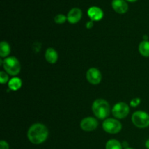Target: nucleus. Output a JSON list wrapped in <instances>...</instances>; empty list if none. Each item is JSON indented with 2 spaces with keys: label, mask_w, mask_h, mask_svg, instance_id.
Instances as JSON below:
<instances>
[{
  "label": "nucleus",
  "mask_w": 149,
  "mask_h": 149,
  "mask_svg": "<svg viewBox=\"0 0 149 149\" xmlns=\"http://www.w3.org/2000/svg\"><path fill=\"white\" fill-rule=\"evenodd\" d=\"M49 132L45 125L36 123L32 125L28 130L27 136L29 141L35 145L43 143L48 138Z\"/></svg>",
  "instance_id": "obj_1"
},
{
  "label": "nucleus",
  "mask_w": 149,
  "mask_h": 149,
  "mask_svg": "<svg viewBox=\"0 0 149 149\" xmlns=\"http://www.w3.org/2000/svg\"><path fill=\"white\" fill-rule=\"evenodd\" d=\"M92 110L96 117L100 119H104L110 114V105L104 99L99 98L93 102Z\"/></svg>",
  "instance_id": "obj_2"
},
{
  "label": "nucleus",
  "mask_w": 149,
  "mask_h": 149,
  "mask_svg": "<svg viewBox=\"0 0 149 149\" xmlns=\"http://www.w3.org/2000/svg\"><path fill=\"white\" fill-rule=\"evenodd\" d=\"M3 67L8 74L15 76L20 71V64L15 57H9L3 61Z\"/></svg>",
  "instance_id": "obj_3"
},
{
  "label": "nucleus",
  "mask_w": 149,
  "mask_h": 149,
  "mask_svg": "<svg viewBox=\"0 0 149 149\" xmlns=\"http://www.w3.org/2000/svg\"><path fill=\"white\" fill-rule=\"evenodd\" d=\"M132 122L137 127L146 128L149 127V115L142 111H135L132 116Z\"/></svg>",
  "instance_id": "obj_4"
},
{
  "label": "nucleus",
  "mask_w": 149,
  "mask_h": 149,
  "mask_svg": "<svg viewBox=\"0 0 149 149\" xmlns=\"http://www.w3.org/2000/svg\"><path fill=\"white\" fill-rule=\"evenodd\" d=\"M122 125L120 122L115 119H107L103 122V129L105 132L110 134H116L121 131Z\"/></svg>",
  "instance_id": "obj_5"
},
{
  "label": "nucleus",
  "mask_w": 149,
  "mask_h": 149,
  "mask_svg": "<svg viewBox=\"0 0 149 149\" xmlns=\"http://www.w3.org/2000/svg\"><path fill=\"white\" fill-rule=\"evenodd\" d=\"M130 112V108L126 103L120 102L114 105L112 109V113L116 119H124L127 117Z\"/></svg>",
  "instance_id": "obj_6"
},
{
  "label": "nucleus",
  "mask_w": 149,
  "mask_h": 149,
  "mask_svg": "<svg viewBox=\"0 0 149 149\" xmlns=\"http://www.w3.org/2000/svg\"><path fill=\"white\" fill-rule=\"evenodd\" d=\"M86 77L87 81L92 84H98L102 79L101 73L96 68H90L87 71Z\"/></svg>",
  "instance_id": "obj_7"
},
{
  "label": "nucleus",
  "mask_w": 149,
  "mask_h": 149,
  "mask_svg": "<svg viewBox=\"0 0 149 149\" xmlns=\"http://www.w3.org/2000/svg\"><path fill=\"white\" fill-rule=\"evenodd\" d=\"M98 126V122L93 117H87L82 119L80 123L81 129L87 132H91L95 130Z\"/></svg>",
  "instance_id": "obj_8"
},
{
  "label": "nucleus",
  "mask_w": 149,
  "mask_h": 149,
  "mask_svg": "<svg viewBox=\"0 0 149 149\" xmlns=\"http://www.w3.org/2000/svg\"><path fill=\"white\" fill-rule=\"evenodd\" d=\"M82 17V12L79 8H73L68 12V15H67V20L70 23L75 24L78 23L81 20Z\"/></svg>",
  "instance_id": "obj_9"
},
{
  "label": "nucleus",
  "mask_w": 149,
  "mask_h": 149,
  "mask_svg": "<svg viewBox=\"0 0 149 149\" xmlns=\"http://www.w3.org/2000/svg\"><path fill=\"white\" fill-rule=\"evenodd\" d=\"M111 4L114 11L119 14H124L128 10V4L125 0H113Z\"/></svg>",
  "instance_id": "obj_10"
},
{
  "label": "nucleus",
  "mask_w": 149,
  "mask_h": 149,
  "mask_svg": "<svg viewBox=\"0 0 149 149\" xmlns=\"http://www.w3.org/2000/svg\"><path fill=\"white\" fill-rule=\"evenodd\" d=\"M87 14L92 21H98L103 17V12L101 9L97 7H91L89 8Z\"/></svg>",
  "instance_id": "obj_11"
},
{
  "label": "nucleus",
  "mask_w": 149,
  "mask_h": 149,
  "mask_svg": "<svg viewBox=\"0 0 149 149\" xmlns=\"http://www.w3.org/2000/svg\"><path fill=\"white\" fill-rule=\"evenodd\" d=\"M45 59L49 63L55 64L58 59V52L53 48H48L45 52Z\"/></svg>",
  "instance_id": "obj_12"
},
{
  "label": "nucleus",
  "mask_w": 149,
  "mask_h": 149,
  "mask_svg": "<svg viewBox=\"0 0 149 149\" xmlns=\"http://www.w3.org/2000/svg\"><path fill=\"white\" fill-rule=\"evenodd\" d=\"M138 50L141 55L146 58L149 57V42L148 41H142L140 43L139 47H138Z\"/></svg>",
  "instance_id": "obj_13"
},
{
  "label": "nucleus",
  "mask_w": 149,
  "mask_h": 149,
  "mask_svg": "<svg viewBox=\"0 0 149 149\" xmlns=\"http://www.w3.org/2000/svg\"><path fill=\"white\" fill-rule=\"evenodd\" d=\"M8 86L9 87H10V90L16 91V90H19V89L22 86L21 79L17 78V77H14V78L11 79L9 81Z\"/></svg>",
  "instance_id": "obj_14"
},
{
  "label": "nucleus",
  "mask_w": 149,
  "mask_h": 149,
  "mask_svg": "<svg viewBox=\"0 0 149 149\" xmlns=\"http://www.w3.org/2000/svg\"><path fill=\"white\" fill-rule=\"evenodd\" d=\"M10 53V45L7 43V42H1L0 44V56L1 58H5V57L8 56Z\"/></svg>",
  "instance_id": "obj_15"
},
{
  "label": "nucleus",
  "mask_w": 149,
  "mask_h": 149,
  "mask_svg": "<svg viewBox=\"0 0 149 149\" xmlns=\"http://www.w3.org/2000/svg\"><path fill=\"white\" fill-rule=\"evenodd\" d=\"M122 143L119 141L115 139L110 140L107 142L106 145V149H122Z\"/></svg>",
  "instance_id": "obj_16"
},
{
  "label": "nucleus",
  "mask_w": 149,
  "mask_h": 149,
  "mask_svg": "<svg viewBox=\"0 0 149 149\" xmlns=\"http://www.w3.org/2000/svg\"><path fill=\"white\" fill-rule=\"evenodd\" d=\"M55 22L58 24H63V23H65L67 20V17H65L64 15L62 14H59L57 15L55 17Z\"/></svg>",
  "instance_id": "obj_17"
},
{
  "label": "nucleus",
  "mask_w": 149,
  "mask_h": 149,
  "mask_svg": "<svg viewBox=\"0 0 149 149\" xmlns=\"http://www.w3.org/2000/svg\"><path fill=\"white\" fill-rule=\"evenodd\" d=\"M8 81V75L4 71L0 72V82L1 84H5Z\"/></svg>",
  "instance_id": "obj_18"
},
{
  "label": "nucleus",
  "mask_w": 149,
  "mask_h": 149,
  "mask_svg": "<svg viewBox=\"0 0 149 149\" xmlns=\"http://www.w3.org/2000/svg\"><path fill=\"white\" fill-rule=\"evenodd\" d=\"M140 103H141V99L138 98V97H135L130 101V106L132 107H136Z\"/></svg>",
  "instance_id": "obj_19"
},
{
  "label": "nucleus",
  "mask_w": 149,
  "mask_h": 149,
  "mask_svg": "<svg viewBox=\"0 0 149 149\" xmlns=\"http://www.w3.org/2000/svg\"><path fill=\"white\" fill-rule=\"evenodd\" d=\"M0 149H9V145L6 141H0Z\"/></svg>",
  "instance_id": "obj_20"
},
{
  "label": "nucleus",
  "mask_w": 149,
  "mask_h": 149,
  "mask_svg": "<svg viewBox=\"0 0 149 149\" xmlns=\"http://www.w3.org/2000/svg\"><path fill=\"white\" fill-rule=\"evenodd\" d=\"M93 26V21H90L88 22V23H87V24H86V27L87 28V29H91L92 27Z\"/></svg>",
  "instance_id": "obj_21"
},
{
  "label": "nucleus",
  "mask_w": 149,
  "mask_h": 149,
  "mask_svg": "<svg viewBox=\"0 0 149 149\" xmlns=\"http://www.w3.org/2000/svg\"><path fill=\"white\" fill-rule=\"evenodd\" d=\"M145 146H146V148L147 149H149V139H148L146 141Z\"/></svg>",
  "instance_id": "obj_22"
},
{
  "label": "nucleus",
  "mask_w": 149,
  "mask_h": 149,
  "mask_svg": "<svg viewBox=\"0 0 149 149\" xmlns=\"http://www.w3.org/2000/svg\"><path fill=\"white\" fill-rule=\"evenodd\" d=\"M127 1H130V2H134V1H138V0H127Z\"/></svg>",
  "instance_id": "obj_23"
},
{
  "label": "nucleus",
  "mask_w": 149,
  "mask_h": 149,
  "mask_svg": "<svg viewBox=\"0 0 149 149\" xmlns=\"http://www.w3.org/2000/svg\"><path fill=\"white\" fill-rule=\"evenodd\" d=\"M125 149H133V148H125Z\"/></svg>",
  "instance_id": "obj_24"
}]
</instances>
